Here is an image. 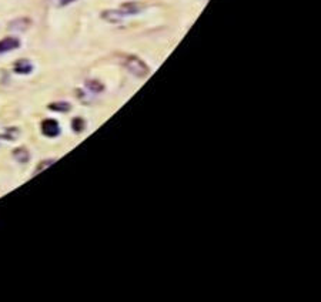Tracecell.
<instances>
[{"instance_id": "6da1fadb", "label": "cell", "mask_w": 321, "mask_h": 302, "mask_svg": "<svg viewBox=\"0 0 321 302\" xmlns=\"http://www.w3.org/2000/svg\"><path fill=\"white\" fill-rule=\"evenodd\" d=\"M143 4L141 3H136V1H132V3H124L121 7L115 9V10H104L101 13V17L109 22V23H120L123 19H126L127 16H133V15H137L143 10Z\"/></svg>"}, {"instance_id": "7a4b0ae2", "label": "cell", "mask_w": 321, "mask_h": 302, "mask_svg": "<svg viewBox=\"0 0 321 302\" xmlns=\"http://www.w3.org/2000/svg\"><path fill=\"white\" fill-rule=\"evenodd\" d=\"M123 64L132 74H135L137 77H146L150 73L149 66L141 59H138L137 56H126Z\"/></svg>"}, {"instance_id": "3957f363", "label": "cell", "mask_w": 321, "mask_h": 302, "mask_svg": "<svg viewBox=\"0 0 321 302\" xmlns=\"http://www.w3.org/2000/svg\"><path fill=\"white\" fill-rule=\"evenodd\" d=\"M42 133L46 137H57L60 134V126L56 120L46 118L45 121H42Z\"/></svg>"}, {"instance_id": "277c9868", "label": "cell", "mask_w": 321, "mask_h": 302, "mask_svg": "<svg viewBox=\"0 0 321 302\" xmlns=\"http://www.w3.org/2000/svg\"><path fill=\"white\" fill-rule=\"evenodd\" d=\"M19 46H20V42L16 37H4L0 40V54L16 50Z\"/></svg>"}, {"instance_id": "5b68a950", "label": "cell", "mask_w": 321, "mask_h": 302, "mask_svg": "<svg viewBox=\"0 0 321 302\" xmlns=\"http://www.w3.org/2000/svg\"><path fill=\"white\" fill-rule=\"evenodd\" d=\"M13 70L17 73V74H29L32 70H33V64L26 60V59H22V60H17L13 66Z\"/></svg>"}, {"instance_id": "8992f818", "label": "cell", "mask_w": 321, "mask_h": 302, "mask_svg": "<svg viewBox=\"0 0 321 302\" xmlns=\"http://www.w3.org/2000/svg\"><path fill=\"white\" fill-rule=\"evenodd\" d=\"M13 157H15V160H16L17 163L26 164L29 161V159H30V154H29V151H27L24 147H19V148H16V150L13 151Z\"/></svg>"}, {"instance_id": "52a82bcc", "label": "cell", "mask_w": 321, "mask_h": 302, "mask_svg": "<svg viewBox=\"0 0 321 302\" xmlns=\"http://www.w3.org/2000/svg\"><path fill=\"white\" fill-rule=\"evenodd\" d=\"M49 109L51 111H60V113H66L70 110L69 103H65V101H59V103H51L49 104Z\"/></svg>"}, {"instance_id": "ba28073f", "label": "cell", "mask_w": 321, "mask_h": 302, "mask_svg": "<svg viewBox=\"0 0 321 302\" xmlns=\"http://www.w3.org/2000/svg\"><path fill=\"white\" fill-rule=\"evenodd\" d=\"M71 128L76 131V133H80L84 130V120L83 118H73L71 121Z\"/></svg>"}, {"instance_id": "9c48e42d", "label": "cell", "mask_w": 321, "mask_h": 302, "mask_svg": "<svg viewBox=\"0 0 321 302\" xmlns=\"http://www.w3.org/2000/svg\"><path fill=\"white\" fill-rule=\"evenodd\" d=\"M87 87L94 92V93H100V92H103V86L99 83V81H96V80H90V81H87Z\"/></svg>"}, {"instance_id": "30bf717a", "label": "cell", "mask_w": 321, "mask_h": 302, "mask_svg": "<svg viewBox=\"0 0 321 302\" xmlns=\"http://www.w3.org/2000/svg\"><path fill=\"white\" fill-rule=\"evenodd\" d=\"M54 161H56V160H46V161H42V163H40V165H37V168H36V171L33 173V175H37V174H39L40 171H43L45 168L50 167V165L54 163Z\"/></svg>"}, {"instance_id": "8fae6325", "label": "cell", "mask_w": 321, "mask_h": 302, "mask_svg": "<svg viewBox=\"0 0 321 302\" xmlns=\"http://www.w3.org/2000/svg\"><path fill=\"white\" fill-rule=\"evenodd\" d=\"M73 1H76V0H57V3H59L60 6H68V4L73 3Z\"/></svg>"}]
</instances>
